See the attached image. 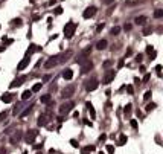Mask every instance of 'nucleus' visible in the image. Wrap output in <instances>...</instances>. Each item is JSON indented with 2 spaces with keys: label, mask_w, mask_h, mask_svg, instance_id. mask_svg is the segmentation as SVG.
<instances>
[{
  "label": "nucleus",
  "mask_w": 163,
  "mask_h": 154,
  "mask_svg": "<svg viewBox=\"0 0 163 154\" xmlns=\"http://www.w3.org/2000/svg\"><path fill=\"white\" fill-rule=\"evenodd\" d=\"M75 31H76V23L75 21L66 23V26H64V37L66 38H72L75 35Z\"/></svg>",
  "instance_id": "obj_1"
},
{
  "label": "nucleus",
  "mask_w": 163,
  "mask_h": 154,
  "mask_svg": "<svg viewBox=\"0 0 163 154\" xmlns=\"http://www.w3.org/2000/svg\"><path fill=\"white\" fill-rule=\"evenodd\" d=\"M50 118H52V115H50L49 111H47V113H43V115H40V116H38V121H37V124H38L40 127H44V125H47V124H49Z\"/></svg>",
  "instance_id": "obj_2"
},
{
  "label": "nucleus",
  "mask_w": 163,
  "mask_h": 154,
  "mask_svg": "<svg viewBox=\"0 0 163 154\" xmlns=\"http://www.w3.org/2000/svg\"><path fill=\"white\" fill-rule=\"evenodd\" d=\"M114 76H116V70H114V69H110V70L105 72V75H104V78H102V82H104V84H110V82L114 79Z\"/></svg>",
  "instance_id": "obj_3"
},
{
  "label": "nucleus",
  "mask_w": 163,
  "mask_h": 154,
  "mask_svg": "<svg viewBox=\"0 0 163 154\" xmlns=\"http://www.w3.org/2000/svg\"><path fill=\"white\" fill-rule=\"evenodd\" d=\"M37 136H38V131H37V130H29V131H26V134H24L26 144H34V141L37 139Z\"/></svg>",
  "instance_id": "obj_4"
},
{
  "label": "nucleus",
  "mask_w": 163,
  "mask_h": 154,
  "mask_svg": "<svg viewBox=\"0 0 163 154\" xmlns=\"http://www.w3.org/2000/svg\"><path fill=\"white\" fill-rule=\"evenodd\" d=\"M73 107H75V102H64V104L60 105V113L61 115H67L69 111L73 110Z\"/></svg>",
  "instance_id": "obj_5"
},
{
  "label": "nucleus",
  "mask_w": 163,
  "mask_h": 154,
  "mask_svg": "<svg viewBox=\"0 0 163 154\" xmlns=\"http://www.w3.org/2000/svg\"><path fill=\"white\" fill-rule=\"evenodd\" d=\"M73 93H75V86H73V84H70V86H67V87H64V89H63L61 96H63V98H72V96H73Z\"/></svg>",
  "instance_id": "obj_6"
},
{
  "label": "nucleus",
  "mask_w": 163,
  "mask_h": 154,
  "mask_svg": "<svg viewBox=\"0 0 163 154\" xmlns=\"http://www.w3.org/2000/svg\"><path fill=\"white\" fill-rule=\"evenodd\" d=\"M98 87H99L98 79H88V81H85V90H87V92H93V90H96Z\"/></svg>",
  "instance_id": "obj_7"
},
{
  "label": "nucleus",
  "mask_w": 163,
  "mask_h": 154,
  "mask_svg": "<svg viewBox=\"0 0 163 154\" xmlns=\"http://www.w3.org/2000/svg\"><path fill=\"white\" fill-rule=\"evenodd\" d=\"M98 12V9L95 8V6H88L87 9H84V12H82V17L85 18V20H88V18H92L95 14Z\"/></svg>",
  "instance_id": "obj_8"
},
{
  "label": "nucleus",
  "mask_w": 163,
  "mask_h": 154,
  "mask_svg": "<svg viewBox=\"0 0 163 154\" xmlns=\"http://www.w3.org/2000/svg\"><path fill=\"white\" fill-rule=\"evenodd\" d=\"M58 58H60L58 55H53V57H50V58H49V60L44 63V67H46V69H52V67H55V66L58 64Z\"/></svg>",
  "instance_id": "obj_9"
},
{
  "label": "nucleus",
  "mask_w": 163,
  "mask_h": 154,
  "mask_svg": "<svg viewBox=\"0 0 163 154\" xmlns=\"http://www.w3.org/2000/svg\"><path fill=\"white\" fill-rule=\"evenodd\" d=\"M92 69H93V63L90 60H87V61H84L81 64V73H88Z\"/></svg>",
  "instance_id": "obj_10"
},
{
  "label": "nucleus",
  "mask_w": 163,
  "mask_h": 154,
  "mask_svg": "<svg viewBox=\"0 0 163 154\" xmlns=\"http://www.w3.org/2000/svg\"><path fill=\"white\" fill-rule=\"evenodd\" d=\"M26 79H27V76H20V78H15V79H14V81H12V82L9 84V87H11V89L20 87V86H21V84H23V82H24Z\"/></svg>",
  "instance_id": "obj_11"
},
{
  "label": "nucleus",
  "mask_w": 163,
  "mask_h": 154,
  "mask_svg": "<svg viewBox=\"0 0 163 154\" xmlns=\"http://www.w3.org/2000/svg\"><path fill=\"white\" fill-rule=\"evenodd\" d=\"M21 137H23V131L18 130V131H15V133L9 137V142H11V144H18V142L21 141Z\"/></svg>",
  "instance_id": "obj_12"
},
{
  "label": "nucleus",
  "mask_w": 163,
  "mask_h": 154,
  "mask_svg": "<svg viewBox=\"0 0 163 154\" xmlns=\"http://www.w3.org/2000/svg\"><path fill=\"white\" fill-rule=\"evenodd\" d=\"M29 63H31V58H29V55H27L26 58H23V60L18 63V66H17V70H24V69L29 66Z\"/></svg>",
  "instance_id": "obj_13"
},
{
  "label": "nucleus",
  "mask_w": 163,
  "mask_h": 154,
  "mask_svg": "<svg viewBox=\"0 0 163 154\" xmlns=\"http://www.w3.org/2000/svg\"><path fill=\"white\" fill-rule=\"evenodd\" d=\"M85 107H87V110L90 111V115H92V119H95L96 118V110H95V107H93V104L92 102H85Z\"/></svg>",
  "instance_id": "obj_14"
},
{
  "label": "nucleus",
  "mask_w": 163,
  "mask_h": 154,
  "mask_svg": "<svg viewBox=\"0 0 163 154\" xmlns=\"http://www.w3.org/2000/svg\"><path fill=\"white\" fill-rule=\"evenodd\" d=\"M32 108H34V105H29V107H26L23 111H20V119H24L26 116H29L31 111H32Z\"/></svg>",
  "instance_id": "obj_15"
},
{
  "label": "nucleus",
  "mask_w": 163,
  "mask_h": 154,
  "mask_svg": "<svg viewBox=\"0 0 163 154\" xmlns=\"http://www.w3.org/2000/svg\"><path fill=\"white\" fill-rule=\"evenodd\" d=\"M63 78L67 79V81H70V79L73 78V70H72V69H66V70L63 72Z\"/></svg>",
  "instance_id": "obj_16"
},
{
  "label": "nucleus",
  "mask_w": 163,
  "mask_h": 154,
  "mask_svg": "<svg viewBox=\"0 0 163 154\" xmlns=\"http://www.w3.org/2000/svg\"><path fill=\"white\" fill-rule=\"evenodd\" d=\"M0 99L5 102V104H9V102H12V99H14V96L11 95V93H5V95H2L0 96Z\"/></svg>",
  "instance_id": "obj_17"
},
{
  "label": "nucleus",
  "mask_w": 163,
  "mask_h": 154,
  "mask_svg": "<svg viewBox=\"0 0 163 154\" xmlns=\"http://www.w3.org/2000/svg\"><path fill=\"white\" fill-rule=\"evenodd\" d=\"M134 23H136L137 26H143V24L146 23V17H145V15H140V17H136V18H134Z\"/></svg>",
  "instance_id": "obj_18"
},
{
  "label": "nucleus",
  "mask_w": 163,
  "mask_h": 154,
  "mask_svg": "<svg viewBox=\"0 0 163 154\" xmlns=\"http://www.w3.org/2000/svg\"><path fill=\"white\" fill-rule=\"evenodd\" d=\"M107 40H99L98 43H96V49L98 50H104V49H107Z\"/></svg>",
  "instance_id": "obj_19"
},
{
  "label": "nucleus",
  "mask_w": 163,
  "mask_h": 154,
  "mask_svg": "<svg viewBox=\"0 0 163 154\" xmlns=\"http://www.w3.org/2000/svg\"><path fill=\"white\" fill-rule=\"evenodd\" d=\"M95 151V147L93 145H87V147H82L81 148V154H90Z\"/></svg>",
  "instance_id": "obj_20"
},
{
  "label": "nucleus",
  "mask_w": 163,
  "mask_h": 154,
  "mask_svg": "<svg viewBox=\"0 0 163 154\" xmlns=\"http://www.w3.org/2000/svg\"><path fill=\"white\" fill-rule=\"evenodd\" d=\"M38 50H41L40 46H37V44H31L29 49H27V55H31V53H34V52H38Z\"/></svg>",
  "instance_id": "obj_21"
},
{
  "label": "nucleus",
  "mask_w": 163,
  "mask_h": 154,
  "mask_svg": "<svg viewBox=\"0 0 163 154\" xmlns=\"http://www.w3.org/2000/svg\"><path fill=\"white\" fill-rule=\"evenodd\" d=\"M87 60H88V58H87V55H85V53H82V55L76 57V60H75V61H76L78 64H82V63H84V61H87Z\"/></svg>",
  "instance_id": "obj_22"
},
{
  "label": "nucleus",
  "mask_w": 163,
  "mask_h": 154,
  "mask_svg": "<svg viewBox=\"0 0 163 154\" xmlns=\"http://www.w3.org/2000/svg\"><path fill=\"white\" fill-rule=\"evenodd\" d=\"M49 101H52V96H50V95H43V96L40 98V102H41V104H47Z\"/></svg>",
  "instance_id": "obj_23"
},
{
  "label": "nucleus",
  "mask_w": 163,
  "mask_h": 154,
  "mask_svg": "<svg viewBox=\"0 0 163 154\" xmlns=\"http://www.w3.org/2000/svg\"><path fill=\"white\" fill-rule=\"evenodd\" d=\"M70 55H72V52H70V50H67V52H66V53H63V55H61V58H60V60H58V63H64V61H66V60H69V58H67V57H70Z\"/></svg>",
  "instance_id": "obj_24"
},
{
  "label": "nucleus",
  "mask_w": 163,
  "mask_h": 154,
  "mask_svg": "<svg viewBox=\"0 0 163 154\" xmlns=\"http://www.w3.org/2000/svg\"><path fill=\"white\" fill-rule=\"evenodd\" d=\"M31 96H32V92H31V90H24V92L21 93V99H23V101H26V99H29Z\"/></svg>",
  "instance_id": "obj_25"
},
{
  "label": "nucleus",
  "mask_w": 163,
  "mask_h": 154,
  "mask_svg": "<svg viewBox=\"0 0 163 154\" xmlns=\"http://www.w3.org/2000/svg\"><path fill=\"white\" fill-rule=\"evenodd\" d=\"M127 142H128V137H127L125 134H121V137H119V142H117V145H121V147H122V145H125Z\"/></svg>",
  "instance_id": "obj_26"
},
{
  "label": "nucleus",
  "mask_w": 163,
  "mask_h": 154,
  "mask_svg": "<svg viewBox=\"0 0 163 154\" xmlns=\"http://www.w3.org/2000/svg\"><path fill=\"white\" fill-rule=\"evenodd\" d=\"M21 110H23V105H20V104H17V105L14 107V110H12V115H14V116H17V115H18V113H20Z\"/></svg>",
  "instance_id": "obj_27"
},
{
  "label": "nucleus",
  "mask_w": 163,
  "mask_h": 154,
  "mask_svg": "<svg viewBox=\"0 0 163 154\" xmlns=\"http://www.w3.org/2000/svg\"><path fill=\"white\" fill-rule=\"evenodd\" d=\"M131 107H133L131 104H127V105H125V108H124V115H125V116H130V115H131V110H133Z\"/></svg>",
  "instance_id": "obj_28"
},
{
  "label": "nucleus",
  "mask_w": 163,
  "mask_h": 154,
  "mask_svg": "<svg viewBox=\"0 0 163 154\" xmlns=\"http://www.w3.org/2000/svg\"><path fill=\"white\" fill-rule=\"evenodd\" d=\"M41 86H43V82H37L32 89H31V92L32 93H35V92H40V89H41Z\"/></svg>",
  "instance_id": "obj_29"
},
{
  "label": "nucleus",
  "mask_w": 163,
  "mask_h": 154,
  "mask_svg": "<svg viewBox=\"0 0 163 154\" xmlns=\"http://www.w3.org/2000/svg\"><path fill=\"white\" fill-rule=\"evenodd\" d=\"M12 24L17 26V27H20V26L23 24V20H21V18H14V20H12Z\"/></svg>",
  "instance_id": "obj_30"
},
{
  "label": "nucleus",
  "mask_w": 163,
  "mask_h": 154,
  "mask_svg": "<svg viewBox=\"0 0 163 154\" xmlns=\"http://www.w3.org/2000/svg\"><path fill=\"white\" fill-rule=\"evenodd\" d=\"M119 32H121V27H119V26H114V27H111V31H110L111 35H119Z\"/></svg>",
  "instance_id": "obj_31"
},
{
  "label": "nucleus",
  "mask_w": 163,
  "mask_h": 154,
  "mask_svg": "<svg viewBox=\"0 0 163 154\" xmlns=\"http://www.w3.org/2000/svg\"><path fill=\"white\" fill-rule=\"evenodd\" d=\"M154 17H156V18H162L163 17V9H156V11H154Z\"/></svg>",
  "instance_id": "obj_32"
},
{
  "label": "nucleus",
  "mask_w": 163,
  "mask_h": 154,
  "mask_svg": "<svg viewBox=\"0 0 163 154\" xmlns=\"http://www.w3.org/2000/svg\"><path fill=\"white\" fill-rule=\"evenodd\" d=\"M156 107H157V105H156L154 102H151V104H148V105L145 107V111H153V110H154Z\"/></svg>",
  "instance_id": "obj_33"
},
{
  "label": "nucleus",
  "mask_w": 163,
  "mask_h": 154,
  "mask_svg": "<svg viewBox=\"0 0 163 154\" xmlns=\"http://www.w3.org/2000/svg\"><path fill=\"white\" fill-rule=\"evenodd\" d=\"M151 95H153V92H151V90H148V92H145V95H143V99H145V101H150V98H151Z\"/></svg>",
  "instance_id": "obj_34"
},
{
  "label": "nucleus",
  "mask_w": 163,
  "mask_h": 154,
  "mask_svg": "<svg viewBox=\"0 0 163 154\" xmlns=\"http://www.w3.org/2000/svg\"><path fill=\"white\" fill-rule=\"evenodd\" d=\"M53 12H55V15H61V14H63V8H61V6H56Z\"/></svg>",
  "instance_id": "obj_35"
},
{
  "label": "nucleus",
  "mask_w": 163,
  "mask_h": 154,
  "mask_svg": "<svg viewBox=\"0 0 163 154\" xmlns=\"http://www.w3.org/2000/svg\"><path fill=\"white\" fill-rule=\"evenodd\" d=\"M151 32H153V29H151V27H150V26H146V27H145V29H143V32H142V34H143V35H150V34H151Z\"/></svg>",
  "instance_id": "obj_36"
},
{
  "label": "nucleus",
  "mask_w": 163,
  "mask_h": 154,
  "mask_svg": "<svg viewBox=\"0 0 163 154\" xmlns=\"http://www.w3.org/2000/svg\"><path fill=\"white\" fill-rule=\"evenodd\" d=\"M107 153L108 154H114V147H113V145H107Z\"/></svg>",
  "instance_id": "obj_37"
},
{
  "label": "nucleus",
  "mask_w": 163,
  "mask_h": 154,
  "mask_svg": "<svg viewBox=\"0 0 163 154\" xmlns=\"http://www.w3.org/2000/svg\"><path fill=\"white\" fill-rule=\"evenodd\" d=\"M111 64H113V61H111V60H107V61H104V64H102V66L107 69V67H110Z\"/></svg>",
  "instance_id": "obj_38"
},
{
  "label": "nucleus",
  "mask_w": 163,
  "mask_h": 154,
  "mask_svg": "<svg viewBox=\"0 0 163 154\" xmlns=\"http://www.w3.org/2000/svg\"><path fill=\"white\" fill-rule=\"evenodd\" d=\"M102 29H104V23H101V24H98V26H96V34H99V32H101Z\"/></svg>",
  "instance_id": "obj_39"
},
{
  "label": "nucleus",
  "mask_w": 163,
  "mask_h": 154,
  "mask_svg": "<svg viewBox=\"0 0 163 154\" xmlns=\"http://www.w3.org/2000/svg\"><path fill=\"white\" fill-rule=\"evenodd\" d=\"M146 52H148V53H153V52H154V46L148 44V46H146Z\"/></svg>",
  "instance_id": "obj_40"
},
{
  "label": "nucleus",
  "mask_w": 163,
  "mask_h": 154,
  "mask_svg": "<svg viewBox=\"0 0 163 154\" xmlns=\"http://www.w3.org/2000/svg\"><path fill=\"white\" fill-rule=\"evenodd\" d=\"M137 63H142V60H143V55L142 53H139V55H136V58H134Z\"/></svg>",
  "instance_id": "obj_41"
},
{
  "label": "nucleus",
  "mask_w": 163,
  "mask_h": 154,
  "mask_svg": "<svg viewBox=\"0 0 163 154\" xmlns=\"http://www.w3.org/2000/svg\"><path fill=\"white\" fill-rule=\"evenodd\" d=\"M156 72H157V75H159V76H162V66H160V64L156 67Z\"/></svg>",
  "instance_id": "obj_42"
},
{
  "label": "nucleus",
  "mask_w": 163,
  "mask_h": 154,
  "mask_svg": "<svg viewBox=\"0 0 163 154\" xmlns=\"http://www.w3.org/2000/svg\"><path fill=\"white\" fill-rule=\"evenodd\" d=\"M127 92H128L130 95H133V93H134V89H133V86H127Z\"/></svg>",
  "instance_id": "obj_43"
},
{
  "label": "nucleus",
  "mask_w": 163,
  "mask_h": 154,
  "mask_svg": "<svg viewBox=\"0 0 163 154\" xmlns=\"http://www.w3.org/2000/svg\"><path fill=\"white\" fill-rule=\"evenodd\" d=\"M130 125H131L133 128H137V121H136V119H131V122H130Z\"/></svg>",
  "instance_id": "obj_44"
},
{
  "label": "nucleus",
  "mask_w": 163,
  "mask_h": 154,
  "mask_svg": "<svg viewBox=\"0 0 163 154\" xmlns=\"http://www.w3.org/2000/svg\"><path fill=\"white\" fill-rule=\"evenodd\" d=\"M70 145H72L73 148H78V142H76L75 139H72V141H70Z\"/></svg>",
  "instance_id": "obj_45"
},
{
  "label": "nucleus",
  "mask_w": 163,
  "mask_h": 154,
  "mask_svg": "<svg viewBox=\"0 0 163 154\" xmlns=\"http://www.w3.org/2000/svg\"><path fill=\"white\" fill-rule=\"evenodd\" d=\"M6 116H8V113H6V111H2V113H0V122H2Z\"/></svg>",
  "instance_id": "obj_46"
},
{
  "label": "nucleus",
  "mask_w": 163,
  "mask_h": 154,
  "mask_svg": "<svg viewBox=\"0 0 163 154\" xmlns=\"http://www.w3.org/2000/svg\"><path fill=\"white\" fill-rule=\"evenodd\" d=\"M150 78H151V75H150V73H146V75L143 76V82H148V81H150Z\"/></svg>",
  "instance_id": "obj_47"
},
{
  "label": "nucleus",
  "mask_w": 163,
  "mask_h": 154,
  "mask_svg": "<svg viewBox=\"0 0 163 154\" xmlns=\"http://www.w3.org/2000/svg\"><path fill=\"white\" fill-rule=\"evenodd\" d=\"M105 139H107V134H101L99 136V142H104Z\"/></svg>",
  "instance_id": "obj_48"
},
{
  "label": "nucleus",
  "mask_w": 163,
  "mask_h": 154,
  "mask_svg": "<svg viewBox=\"0 0 163 154\" xmlns=\"http://www.w3.org/2000/svg\"><path fill=\"white\" fill-rule=\"evenodd\" d=\"M124 64H125V63H124V60H121V61H119V64H117V67H119V69H122V67H124Z\"/></svg>",
  "instance_id": "obj_49"
},
{
  "label": "nucleus",
  "mask_w": 163,
  "mask_h": 154,
  "mask_svg": "<svg viewBox=\"0 0 163 154\" xmlns=\"http://www.w3.org/2000/svg\"><path fill=\"white\" fill-rule=\"evenodd\" d=\"M43 147H44V145H43V144H38V145H35V147H34V148H35V150H41V148H43Z\"/></svg>",
  "instance_id": "obj_50"
},
{
  "label": "nucleus",
  "mask_w": 163,
  "mask_h": 154,
  "mask_svg": "<svg viewBox=\"0 0 163 154\" xmlns=\"http://www.w3.org/2000/svg\"><path fill=\"white\" fill-rule=\"evenodd\" d=\"M105 5H111V3H114V0H102Z\"/></svg>",
  "instance_id": "obj_51"
},
{
  "label": "nucleus",
  "mask_w": 163,
  "mask_h": 154,
  "mask_svg": "<svg viewBox=\"0 0 163 154\" xmlns=\"http://www.w3.org/2000/svg\"><path fill=\"white\" fill-rule=\"evenodd\" d=\"M131 27H133L131 24H125V31H131Z\"/></svg>",
  "instance_id": "obj_52"
},
{
  "label": "nucleus",
  "mask_w": 163,
  "mask_h": 154,
  "mask_svg": "<svg viewBox=\"0 0 163 154\" xmlns=\"http://www.w3.org/2000/svg\"><path fill=\"white\" fill-rule=\"evenodd\" d=\"M84 124H85V125H90V127H92V122H90L88 119H84Z\"/></svg>",
  "instance_id": "obj_53"
},
{
  "label": "nucleus",
  "mask_w": 163,
  "mask_h": 154,
  "mask_svg": "<svg viewBox=\"0 0 163 154\" xmlns=\"http://www.w3.org/2000/svg\"><path fill=\"white\" fill-rule=\"evenodd\" d=\"M131 53H133V50H131V49H128V50H127V53H125V57H128V55H131Z\"/></svg>",
  "instance_id": "obj_54"
},
{
  "label": "nucleus",
  "mask_w": 163,
  "mask_h": 154,
  "mask_svg": "<svg viewBox=\"0 0 163 154\" xmlns=\"http://www.w3.org/2000/svg\"><path fill=\"white\" fill-rule=\"evenodd\" d=\"M49 79H50V75H46V76L43 78V81H49Z\"/></svg>",
  "instance_id": "obj_55"
},
{
  "label": "nucleus",
  "mask_w": 163,
  "mask_h": 154,
  "mask_svg": "<svg viewBox=\"0 0 163 154\" xmlns=\"http://www.w3.org/2000/svg\"><path fill=\"white\" fill-rule=\"evenodd\" d=\"M40 20V15H34V21H38Z\"/></svg>",
  "instance_id": "obj_56"
},
{
  "label": "nucleus",
  "mask_w": 163,
  "mask_h": 154,
  "mask_svg": "<svg viewBox=\"0 0 163 154\" xmlns=\"http://www.w3.org/2000/svg\"><path fill=\"white\" fill-rule=\"evenodd\" d=\"M145 70H146V69H145V66H140V72H142V73H145Z\"/></svg>",
  "instance_id": "obj_57"
},
{
  "label": "nucleus",
  "mask_w": 163,
  "mask_h": 154,
  "mask_svg": "<svg viewBox=\"0 0 163 154\" xmlns=\"http://www.w3.org/2000/svg\"><path fill=\"white\" fill-rule=\"evenodd\" d=\"M0 154H6V150H5V148H0Z\"/></svg>",
  "instance_id": "obj_58"
},
{
  "label": "nucleus",
  "mask_w": 163,
  "mask_h": 154,
  "mask_svg": "<svg viewBox=\"0 0 163 154\" xmlns=\"http://www.w3.org/2000/svg\"><path fill=\"white\" fill-rule=\"evenodd\" d=\"M5 47H6V46H2V47H0V52H3V50H5Z\"/></svg>",
  "instance_id": "obj_59"
},
{
  "label": "nucleus",
  "mask_w": 163,
  "mask_h": 154,
  "mask_svg": "<svg viewBox=\"0 0 163 154\" xmlns=\"http://www.w3.org/2000/svg\"><path fill=\"white\" fill-rule=\"evenodd\" d=\"M23 154H27V153H26V151H24V153H23Z\"/></svg>",
  "instance_id": "obj_60"
},
{
  "label": "nucleus",
  "mask_w": 163,
  "mask_h": 154,
  "mask_svg": "<svg viewBox=\"0 0 163 154\" xmlns=\"http://www.w3.org/2000/svg\"><path fill=\"white\" fill-rule=\"evenodd\" d=\"M0 2H2V0H0Z\"/></svg>",
  "instance_id": "obj_61"
},
{
  "label": "nucleus",
  "mask_w": 163,
  "mask_h": 154,
  "mask_svg": "<svg viewBox=\"0 0 163 154\" xmlns=\"http://www.w3.org/2000/svg\"><path fill=\"white\" fill-rule=\"evenodd\" d=\"M101 154H102V153H101Z\"/></svg>",
  "instance_id": "obj_62"
}]
</instances>
